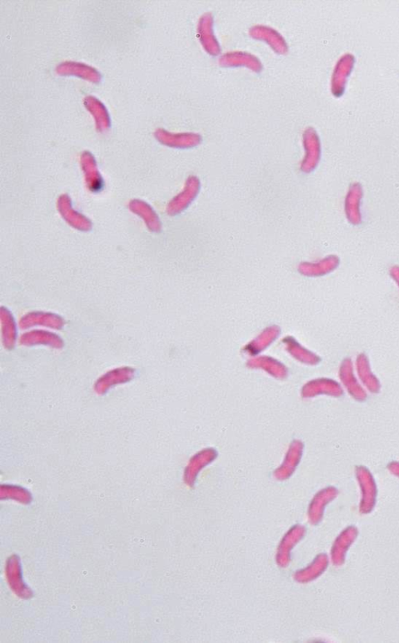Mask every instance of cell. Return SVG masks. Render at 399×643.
<instances>
[{
  "mask_svg": "<svg viewBox=\"0 0 399 643\" xmlns=\"http://www.w3.org/2000/svg\"><path fill=\"white\" fill-rule=\"evenodd\" d=\"M355 476L361 492L360 512L364 514H369L376 505L378 489L375 481L371 471L364 465L355 468Z\"/></svg>",
  "mask_w": 399,
  "mask_h": 643,
  "instance_id": "6da1fadb",
  "label": "cell"
},
{
  "mask_svg": "<svg viewBox=\"0 0 399 643\" xmlns=\"http://www.w3.org/2000/svg\"><path fill=\"white\" fill-rule=\"evenodd\" d=\"M305 156L301 164V169L305 173H310L320 161L321 145L316 131L313 128L306 129L303 136Z\"/></svg>",
  "mask_w": 399,
  "mask_h": 643,
  "instance_id": "7a4b0ae2",
  "label": "cell"
},
{
  "mask_svg": "<svg viewBox=\"0 0 399 643\" xmlns=\"http://www.w3.org/2000/svg\"><path fill=\"white\" fill-rule=\"evenodd\" d=\"M340 377L349 394L355 400L364 402L366 400V391L360 383L357 376H355L351 359L347 358L342 361L340 366Z\"/></svg>",
  "mask_w": 399,
  "mask_h": 643,
  "instance_id": "3957f363",
  "label": "cell"
},
{
  "mask_svg": "<svg viewBox=\"0 0 399 643\" xmlns=\"http://www.w3.org/2000/svg\"><path fill=\"white\" fill-rule=\"evenodd\" d=\"M363 196V188L359 183H354L349 187L345 199V213L349 223L353 225H359L362 223L360 207Z\"/></svg>",
  "mask_w": 399,
  "mask_h": 643,
  "instance_id": "277c9868",
  "label": "cell"
},
{
  "mask_svg": "<svg viewBox=\"0 0 399 643\" xmlns=\"http://www.w3.org/2000/svg\"><path fill=\"white\" fill-rule=\"evenodd\" d=\"M198 38L205 51L212 56L221 52L220 46L213 30V17L207 13L201 17L198 26Z\"/></svg>",
  "mask_w": 399,
  "mask_h": 643,
  "instance_id": "5b68a950",
  "label": "cell"
},
{
  "mask_svg": "<svg viewBox=\"0 0 399 643\" xmlns=\"http://www.w3.org/2000/svg\"><path fill=\"white\" fill-rule=\"evenodd\" d=\"M358 530L355 526H349L337 537L331 550V560L335 566H341L345 562L347 551L358 536Z\"/></svg>",
  "mask_w": 399,
  "mask_h": 643,
  "instance_id": "8992f818",
  "label": "cell"
},
{
  "mask_svg": "<svg viewBox=\"0 0 399 643\" xmlns=\"http://www.w3.org/2000/svg\"><path fill=\"white\" fill-rule=\"evenodd\" d=\"M340 264L339 257L329 255L315 262L301 263L299 266V272L306 277H320L334 272Z\"/></svg>",
  "mask_w": 399,
  "mask_h": 643,
  "instance_id": "52a82bcc",
  "label": "cell"
},
{
  "mask_svg": "<svg viewBox=\"0 0 399 643\" xmlns=\"http://www.w3.org/2000/svg\"><path fill=\"white\" fill-rule=\"evenodd\" d=\"M201 188V183L196 176H190L186 183L183 191L171 201L169 206L171 214H176L183 212L192 204V202L198 196Z\"/></svg>",
  "mask_w": 399,
  "mask_h": 643,
  "instance_id": "ba28073f",
  "label": "cell"
},
{
  "mask_svg": "<svg viewBox=\"0 0 399 643\" xmlns=\"http://www.w3.org/2000/svg\"><path fill=\"white\" fill-rule=\"evenodd\" d=\"M250 35L254 39L268 43L275 53L286 54L288 52V46L284 37L272 28L263 26H254L250 28Z\"/></svg>",
  "mask_w": 399,
  "mask_h": 643,
  "instance_id": "9c48e42d",
  "label": "cell"
},
{
  "mask_svg": "<svg viewBox=\"0 0 399 643\" xmlns=\"http://www.w3.org/2000/svg\"><path fill=\"white\" fill-rule=\"evenodd\" d=\"M219 64L225 67L244 66L256 73H259L262 70V64L259 58L252 54L243 52L224 54L219 59Z\"/></svg>",
  "mask_w": 399,
  "mask_h": 643,
  "instance_id": "30bf717a",
  "label": "cell"
},
{
  "mask_svg": "<svg viewBox=\"0 0 399 643\" xmlns=\"http://www.w3.org/2000/svg\"><path fill=\"white\" fill-rule=\"evenodd\" d=\"M354 64V59L351 55L347 54L342 57L337 62L333 80H331V91L335 96H340L344 93L347 77L351 75Z\"/></svg>",
  "mask_w": 399,
  "mask_h": 643,
  "instance_id": "8fae6325",
  "label": "cell"
},
{
  "mask_svg": "<svg viewBox=\"0 0 399 643\" xmlns=\"http://www.w3.org/2000/svg\"><path fill=\"white\" fill-rule=\"evenodd\" d=\"M355 371L362 384L371 393H378L382 384L371 369L369 359L364 353H360L355 360Z\"/></svg>",
  "mask_w": 399,
  "mask_h": 643,
  "instance_id": "7c38bea8",
  "label": "cell"
},
{
  "mask_svg": "<svg viewBox=\"0 0 399 643\" xmlns=\"http://www.w3.org/2000/svg\"><path fill=\"white\" fill-rule=\"evenodd\" d=\"M134 375V371L130 367H121L109 371L103 375L95 384L98 393H105V391L113 386L130 381Z\"/></svg>",
  "mask_w": 399,
  "mask_h": 643,
  "instance_id": "4fadbf2b",
  "label": "cell"
},
{
  "mask_svg": "<svg viewBox=\"0 0 399 643\" xmlns=\"http://www.w3.org/2000/svg\"><path fill=\"white\" fill-rule=\"evenodd\" d=\"M158 136L165 145L180 149L192 148V147L198 145L201 142V137L199 134L193 133L174 134L160 131Z\"/></svg>",
  "mask_w": 399,
  "mask_h": 643,
  "instance_id": "5bb4252c",
  "label": "cell"
},
{
  "mask_svg": "<svg viewBox=\"0 0 399 643\" xmlns=\"http://www.w3.org/2000/svg\"><path fill=\"white\" fill-rule=\"evenodd\" d=\"M337 491L334 487H328L317 495L311 507V519L315 523H317L322 517L324 507L328 504V502L336 498Z\"/></svg>",
  "mask_w": 399,
  "mask_h": 643,
  "instance_id": "9a60e30c",
  "label": "cell"
},
{
  "mask_svg": "<svg viewBox=\"0 0 399 643\" xmlns=\"http://www.w3.org/2000/svg\"><path fill=\"white\" fill-rule=\"evenodd\" d=\"M21 344L30 346L34 344H46L56 348L63 346V342L57 335L43 332L30 333L24 335L21 339Z\"/></svg>",
  "mask_w": 399,
  "mask_h": 643,
  "instance_id": "2e32d148",
  "label": "cell"
},
{
  "mask_svg": "<svg viewBox=\"0 0 399 643\" xmlns=\"http://www.w3.org/2000/svg\"><path fill=\"white\" fill-rule=\"evenodd\" d=\"M390 275L393 280L396 281L399 289V266L395 265L390 268Z\"/></svg>",
  "mask_w": 399,
  "mask_h": 643,
  "instance_id": "e0dca14e",
  "label": "cell"
},
{
  "mask_svg": "<svg viewBox=\"0 0 399 643\" xmlns=\"http://www.w3.org/2000/svg\"><path fill=\"white\" fill-rule=\"evenodd\" d=\"M388 469L393 475H395L399 478V462H391L388 465Z\"/></svg>",
  "mask_w": 399,
  "mask_h": 643,
  "instance_id": "ac0fdd59",
  "label": "cell"
}]
</instances>
